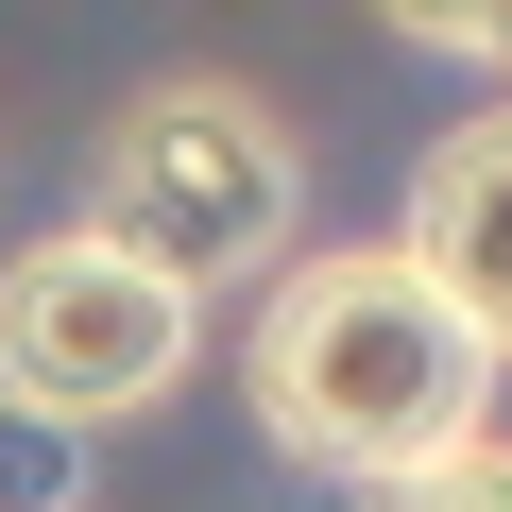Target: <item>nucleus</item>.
I'll return each mask as SVG.
<instances>
[{
	"mask_svg": "<svg viewBox=\"0 0 512 512\" xmlns=\"http://www.w3.org/2000/svg\"><path fill=\"white\" fill-rule=\"evenodd\" d=\"M495 342L444 308V274L410 239H325V256H274V291L239 325V393L308 478H410L444 444L495 427Z\"/></svg>",
	"mask_w": 512,
	"mask_h": 512,
	"instance_id": "f257e3e1",
	"label": "nucleus"
},
{
	"mask_svg": "<svg viewBox=\"0 0 512 512\" xmlns=\"http://www.w3.org/2000/svg\"><path fill=\"white\" fill-rule=\"evenodd\" d=\"M86 222L137 239V256H171L188 291H222V274H274V256H291V222H308V154H291V120L256 103V86L171 69V86H137V103L103 120V154H86Z\"/></svg>",
	"mask_w": 512,
	"mask_h": 512,
	"instance_id": "f03ea898",
	"label": "nucleus"
},
{
	"mask_svg": "<svg viewBox=\"0 0 512 512\" xmlns=\"http://www.w3.org/2000/svg\"><path fill=\"white\" fill-rule=\"evenodd\" d=\"M205 359V291L171 256L52 222L35 256H0V410H52V427H137L171 410Z\"/></svg>",
	"mask_w": 512,
	"mask_h": 512,
	"instance_id": "7ed1b4c3",
	"label": "nucleus"
},
{
	"mask_svg": "<svg viewBox=\"0 0 512 512\" xmlns=\"http://www.w3.org/2000/svg\"><path fill=\"white\" fill-rule=\"evenodd\" d=\"M393 239L444 274V308L512 359V103L427 137V171H410V222H393Z\"/></svg>",
	"mask_w": 512,
	"mask_h": 512,
	"instance_id": "20e7f679",
	"label": "nucleus"
},
{
	"mask_svg": "<svg viewBox=\"0 0 512 512\" xmlns=\"http://www.w3.org/2000/svg\"><path fill=\"white\" fill-rule=\"evenodd\" d=\"M359 512H512V444L478 427V444H444V461H410V478H359Z\"/></svg>",
	"mask_w": 512,
	"mask_h": 512,
	"instance_id": "39448f33",
	"label": "nucleus"
},
{
	"mask_svg": "<svg viewBox=\"0 0 512 512\" xmlns=\"http://www.w3.org/2000/svg\"><path fill=\"white\" fill-rule=\"evenodd\" d=\"M376 18H393L410 52H444V69H478V86H512V0H376Z\"/></svg>",
	"mask_w": 512,
	"mask_h": 512,
	"instance_id": "423d86ee",
	"label": "nucleus"
},
{
	"mask_svg": "<svg viewBox=\"0 0 512 512\" xmlns=\"http://www.w3.org/2000/svg\"><path fill=\"white\" fill-rule=\"evenodd\" d=\"M69 444H86V427H52V410H0V512H69Z\"/></svg>",
	"mask_w": 512,
	"mask_h": 512,
	"instance_id": "0eeeda50",
	"label": "nucleus"
}]
</instances>
